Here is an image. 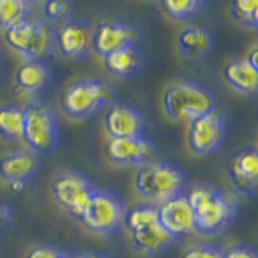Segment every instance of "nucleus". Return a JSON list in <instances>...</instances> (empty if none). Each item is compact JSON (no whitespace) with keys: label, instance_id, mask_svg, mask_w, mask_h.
<instances>
[{"label":"nucleus","instance_id":"obj_11","mask_svg":"<svg viewBox=\"0 0 258 258\" xmlns=\"http://www.w3.org/2000/svg\"><path fill=\"white\" fill-rule=\"evenodd\" d=\"M139 32L134 26L119 20H105L97 23L92 32V52L105 58L126 45H136Z\"/></svg>","mask_w":258,"mask_h":258},{"label":"nucleus","instance_id":"obj_12","mask_svg":"<svg viewBox=\"0 0 258 258\" xmlns=\"http://www.w3.org/2000/svg\"><path fill=\"white\" fill-rule=\"evenodd\" d=\"M105 153L118 166H142L155 161L157 147L144 136L123 137L110 139L105 145Z\"/></svg>","mask_w":258,"mask_h":258},{"label":"nucleus","instance_id":"obj_4","mask_svg":"<svg viewBox=\"0 0 258 258\" xmlns=\"http://www.w3.org/2000/svg\"><path fill=\"white\" fill-rule=\"evenodd\" d=\"M4 37L7 45L26 60L44 61L55 47L52 24L36 15L4 31Z\"/></svg>","mask_w":258,"mask_h":258},{"label":"nucleus","instance_id":"obj_5","mask_svg":"<svg viewBox=\"0 0 258 258\" xmlns=\"http://www.w3.org/2000/svg\"><path fill=\"white\" fill-rule=\"evenodd\" d=\"M115 102L113 87L99 79H79L64 89L63 111L75 119H87Z\"/></svg>","mask_w":258,"mask_h":258},{"label":"nucleus","instance_id":"obj_22","mask_svg":"<svg viewBox=\"0 0 258 258\" xmlns=\"http://www.w3.org/2000/svg\"><path fill=\"white\" fill-rule=\"evenodd\" d=\"M24 131V107L18 105H0V137L5 141L23 139Z\"/></svg>","mask_w":258,"mask_h":258},{"label":"nucleus","instance_id":"obj_8","mask_svg":"<svg viewBox=\"0 0 258 258\" xmlns=\"http://www.w3.org/2000/svg\"><path fill=\"white\" fill-rule=\"evenodd\" d=\"M95 189L97 187L92 181L79 171L60 173L52 182V196L55 204L63 212L78 220L83 218Z\"/></svg>","mask_w":258,"mask_h":258},{"label":"nucleus","instance_id":"obj_25","mask_svg":"<svg viewBox=\"0 0 258 258\" xmlns=\"http://www.w3.org/2000/svg\"><path fill=\"white\" fill-rule=\"evenodd\" d=\"M165 12L176 21H185L197 16L204 8L202 0H165L163 4Z\"/></svg>","mask_w":258,"mask_h":258},{"label":"nucleus","instance_id":"obj_14","mask_svg":"<svg viewBox=\"0 0 258 258\" xmlns=\"http://www.w3.org/2000/svg\"><path fill=\"white\" fill-rule=\"evenodd\" d=\"M103 124L110 139H123V137L144 136L145 121L141 111L127 103L113 102L107 107L103 115Z\"/></svg>","mask_w":258,"mask_h":258},{"label":"nucleus","instance_id":"obj_33","mask_svg":"<svg viewBox=\"0 0 258 258\" xmlns=\"http://www.w3.org/2000/svg\"><path fill=\"white\" fill-rule=\"evenodd\" d=\"M58 258H81V255L73 253V252H60Z\"/></svg>","mask_w":258,"mask_h":258},{"label":"nucleus","instance_id":"obj_10","mask_svg":"<svg viewBox=\"0 0 258 258\" xmlns=\"http://www.w3.org/2000/svg\"><path fill=\"white\" fill-rule=\"evenodd\" d=\"M92 32L94 28L91 23L81 18H71L53 29V40L64 58L81 60L92 52Z\"/></svg>","mask_w":258,"mask_h":258},{"label":"nucleus","instance_id":"obj_18","mask_svg":"<svg viewBox=\"0 0 258 258\" xmlns=\"http://www.w3.org/2000/svg\"><path fill=\"white\" fill-rule=\"evenodd\" d=\"M213 48V34L200 24H189L177 36V50L189 61H199Z\"/></svg>","mask_w":258,"mask_h":258},{"label":"nucleus","instance_id":"obj_32","mask_svg":"<svg viewBox=\"0 0 258 258\" xmlns=\"http://www.w3.org/2000/svg\"><path fill=\"white\" fill-rule=\"evenodd\" d=\"M81 258H107V256L99 253V252H87L84 255H81Z\"/></svg>","mask_w":258,"mask_h":258},{"label":"nucleus","instance_id":"obj_13","mask_svg":"<svg viewBox=\"0 0 258 258\" xmlns=\"http://www.w3.org/2000/svg\"><path fill=\"white\" fill-rule=\"evenodd\" d=\"M158 224L176 240L196 232V218L185 194H179L158 205Z\"/></svg>","mask_w":258,"mask_h":258},{"label":"nucleus","instance_id":"obj_23","mask_svg":"<svg viewBox=\"0 0 258 258\" xmlns=\"http://www.w3.org/2000/svg\"><path fill=\"white\" fill-rule=\"evenodd\" d=\"M158 223V207L144 202V204H137L131 208H127L126 218H124V226L131 231H141L144 228H149L152 224Z\"/></svg>","mask_w":258,"mask_h":258},{"label":"nucleus","instance_id":"obj_7","mask_svg":"<svg viewBox=\"0 0 258 258\" xmlns=\"http://www.w3.org/2000/svg\"><path fill=\"white\" fill-rule=\"evenodd\" d=\"M127 207L118 194L97 187L81 221L97 236H113L124 226Z\"/></svg>","mask_w":258,"mask_h":258},{"label":"nucleus","instance_id":"obj_19","mask_svg":"<svg viewBox=\"0 0 258 258\" xmlns=\"http://www.w3.org/2000/svg\"><path fill=\"white\" fill-rule=\"evenodd\" d=\"M224 81L242 95L253 97L258 91V68L245 56L232 58L223 68Z\"/></svg>","mask_w":258,"mask_h":258},{"label":"nucleus","instance_id":"obj_1","mask_svg":"<svg viewBox=\"0 0 258 258\" xmlns=\"http://www.w3.org/2000/svg\"><path fill=\"white\" fill-rule=\"evenodd\" d=\"M196 218V232L205 236L221 234L236 218V204L231 196L212 184L199 182L185 194Z\"/></svg>","mask_w":258,"mask_h":258},{"label":"nucleus","instance_id":"obj_21","mask_svg":"<svg viewBox=\"0 0 258 258\" xmlns=\"http://www.w3.org/2000/svg\"><path fill=\"white\" fill-rule=\"evenodd\" d=\"M131 240L137 252H141L142 255H147V256H153L160 252H163V250L171 245L176 239L157 223L141 231L131 232Z\"/></svg>","mask_w":258,"mask_h":258},{"label":"nucleus","instance_id":"obj_31","mask_svg":"<svg viewBox=\"0 0 258 258\" xmlns=\"http://www.w3.org/2000/svg\"><path fill=\"white\" fill-rule=\"evenodd\" d=\"M13 221V212L5 202H0V231H4L5 228L12 224Z\"/></svg>","mask_w":258,"mask_h":258},{"label":"nucleus","instance_id":"obj_16","mask_svg":"<svg viewBox=\"0 0 258 258\" xmlns=\"http://www.w3.org/2000/svg\"><path fill=\"white\" fill-rule=\"evenodd\" d=\"M52 83V71L45 61L26 60L15 73V89L23 95L39 97Z\"/></svg>","mask_w":258,"mask_h":258},{"label":"nucleus","instance_id":"obj_29","mask_svg":"<svg viewBox=\"0 0 258 258\" xmlns=\"http://www.w3.org/2000/svg\"><path fill=\"white\" fill-rule=\"evenodd\" d=\"M223 253V258H258V253L253 247L244 245V244H236L229 248H226Z\"/></svg>","mask_w":258,"mask_h":258},{"label":"nucleus","instance_id":"obj_28","mask_svg":"<svg viewBox=\"0 0 258 258\" xmlns=\"http://www.w3.org/2000/svg\"><path fill=\"white\" fill-rule=\"evenodd\" d=\"M181 258H223L221 250L208 244H196L189 245L184 250Z\"/></svg>","mask_w":258,"mask_h":258},{"label":"nucleus","instance_id":"obj_27","mask_svg":"<svg viewBox=\"0 0 258 258\" xmlns=\"http://www.w3.org/2000/svg\"><path fill=\"white\" fill-rule=\"evenodd\" d=\"M42 12L47 23H63L71 13V4L67 0H48L42 5Z\"/></svg>","mask_w":258,"mask_h":258},{"label":"nucleus","instance_id":"obj_34","mask_svg":"<svg viewBox=\"0 0 258 258\" xmlns=\"http://www.w3.org/2000/svg\"><path fill=\"white\" fill-rule=\"evenodd\" d=\"M0 56H2V55H0Z\"/></svg>","mask_w":258,"mask_h":258},{"label":"nucleus","instance_id":"obj_24","mask_svg":"<svg viewBox=\"0 0 258 258\" xmlns=\"http://www.w3.org/2000/svg\"><path fill=\"white\" fill-rule=\"evenodd\" d=\"M31 15L26 0H0V29H10Z\"/></svg>","mask_w":258,"mask_h":258},{"label":"nucleus","instance_id":"obj_2","mask_svg":"<svg viewBox=\"0 0 258 258\" xmlns=\"http://www.w3.org/2000/svg\"><path fill=\"white\" fill-rule=\"evenodd\" d=\"M187 176L171 161H152L136 171L134 187L137 194L153 205H161L184 192Z\"/></svg>","mask_w":258,"mask_h":258},{"label":"nucleus","instance_id":"obj_9","mask_svg":"<svg viewBox=\"0 0 258 258\" xmlns=\"http://www.w3.org/2000/svg\"><path fill=\"white\" fill-rule=\"evenodd\" d=\"M226 133V118L220 110H213L189 123L187 144L199 157H207L221 147Z\"/></svg>","mask_w":258,"mask_h":258},{"label":"nucleus","instance_id":"obj_30","mask_svg":"<svg viewBox=\"0 0 258 258\" xmlns=\"http://www.w3.org/2000/svg\"><path fill=\"white\" fill-rule=\"evenodd\" d=\"M60 250L52 245H36L29 250L26 258H58Z\"/></svg>","mask_w":258,"mask_h":258},{"label":"nucleus","instance_id":"obj_15","mask_svg":"<svg viewBox=\"0 0 258 258\" xmlns=\"http://www.w3.org/2000/svg\"><path fill=\"white\" fill-rule=\"evenodd\" d=\"M229 177L236 192L253 197L258 187V150L255 145L237 152L229 163Z\"/></svg>","mask_w":258,"mask_h":258},{"label":"nucleus","instance_id":"obj_20","mask_svg":"<svg viewBox=\"0 0 258 258\" xmlns=\"http://www.w3.org/2000/svg\"><path fill=\"white\" fill-rule=\"evenodd\" d=\"M103 60L107 70L119 79L133 78L139 75L144 68V53L137 48V45H126L105 56Z\"/></svg>","mask_w":258,"mask_h":258},{"label":"nucleus","instance_id":"obj_6","mask_svg":"<svg viewBox=\"0 0 258 258\" xmlns=\"http://www.w3.org/2000/svg\"><path fill=\"white\" fill-rule=\"evenodd\" d=\"M23 141L36 155H48L58 144V124L53 108L47 102L32 99L24 107Z\"/></svg>","mask_w":258,"mask_h":258},{"label":"nucleus","instance_id":"obj_26","mask_svg":"<svg viewBox=\"0 0 258 258\" xmlns=\"http://www.w3.org/2000/svg\"><path fill=\"white\" fill-rule=\"evenodd\" d=\"M231 15L245 28L258 26V2L256 0H237L231 4Z\"/></svg>","mask_w":258,"mask_h":258},{"label":"nucleus","instance_id":"obj_3","mask_svg":"<svg viewBox=\"0 0 258 258\" xmlns=\"http://www.w3.org/2000/svg\"><path fill=\"white\" fill-rule=\"evenodd\" d=\"M216 99L205 86L187 79L169 84L163 92V110L173 121H194L216 110Z\"/></svg>","mask_w":258,"mask_h":258},{"label":"nucleus","instance_id":"obj_17","mask_svg":"<svg viewBox=\"0 0 258 258\" xmlns=\"http://www.w3.org/2000/svg\"><path fill=\"white\" fill-rule=\"evenodd\" d=\"M40 168V160L32 152H10L0 158V177L8 182H26Z\"/></svg>","mask_w":258,"mask_h":258}]
</instances>
